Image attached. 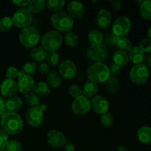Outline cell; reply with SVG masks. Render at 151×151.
I'll list each match as a JSON object with an SVG mask.
<instances>
[{
	"mask_svg": "<svg viewBox=\"0 0 151 151\" xmlns=\"http://www.w3.org/2000/svg\"><path fill=\"white\" fill-rule=\"evenodd\" d=\"M0 124L1 128L8 135H16L19 134L24 128L23 119L17 113L6 111L1 116Z\"/></svg>",
	"mask_w": 151,
	"mask_h": 151,
	"instance_id": "obj_1",
	"label": "cell"
},
{
	"mask_svg": "<svg viewBox=\"0 0 151 151\" xmlns=\"http://www.w3.org/2000/svg\"><path fill=\"white\" fill-rule=\"evenodd\" d=\"M87 78L88 81L95 83H106L110 78V69L104 63H94L87 69Z\"/></svg>",
	"mask_w": 151,
	"mask_h": 151,
	"instance_id": "obj_2",
	"label": "cell"
},
{
	"mask_svg": "<svg viewBox=\"0 0 151 151\" xmlns=\"http://www.w3.org/2000/svg\"><path fill=\"white\" fill-rule=\"evenodd\" d=\"M63 37L57 30H50L44 34L41 38V47L47 52H57L61 47Z\"/></svg>",
	"mask_w": 151,
	"mask_h": 151,
	"instance_id": "obj_3",
	"label": "cell"
},
{
	"mask_svg": "<svg viewBox=\"0 0 151 151\" xmlns=\"http://www.w3.org/2000/svg\"><path fill=\"white\" fill-rule=\"evenodd\" d=\"M50 21L52 26L58 32H69L74 26V19L67 13L63 11L53 13Z\"/></svg>",
	"mask_w": 151,
	"mask_h": 151,
	"instance_id": "obj_4",
	"label": "cell"
},
{
	"mask_svg": "<svg viewBox=\"0 0 151 151\" xmlns=\"http://www.w3.org/2000/svg\"><path fill=\"white\" fill-rule=\"evenodd\" d=\"M41 35L38 29L34 27L29 26L21 30L19 33V41L26 48H32L39 42Z\"/></svg>",
	"mask_w": 151,
	"mask_h": 151,
	"instance_id": "obj_5",
	"label": "cell"
},
{
	"mask_svg": "<svg viewBox=\"0 0 151 151\" xmlns=\"http://www.w3.org/2000/svg\"><path fill=\"white\" fill-rule=\"evenodd\" d=\"M46 110L47 106L45 104H41L37 107L29 108L25 115L28 125L32 128H38L41 126L44 120V113Z\"/></svg>",
	"mask_w": 151,
	"mask_h": 151,
	"instance_id": "obj_6",
	"label": "cell"
},
{
	"mask_svg": "<svg viewBox=\"0 0 151 151\" xmlns=\"http://www.w3.org/2000/svg\"><path fill=\"white\" fill-rule=\"evenodd\" d=\"M12 19L14 26L24 29L29 27L32 23V14L27 7H24L16 10L12 17Z\"/></svg>",
	"mask_w": 151,
	"mask_h": 151,
	"instance_id": "obj_7",
	"label": "cell"
},
{
	"mask_svg": "<svg viewBox=\"0 0 151 151\" xmlns=\"http://www.w3.org/2000/svg\"><path fill=\"white\" fill-rule=\"evenodd\" d=\"M149 70L145 66L140 63L134 65L130 71V79L137 85H142L145 83L149 78Z\"/></svg>",
	"mask_w": 151,
	"mask_h": 151,
	"instance_id": "obj_8",
	"label": "cell"
},
{
	"mask_svg": "<svg viewBox=\"0 0 151 151\" xmlns=\"http://www.w3.org/2000/svg\"><path fill=\"white\" fill-rule=\"evenodd\" d=\"M131 27V22L128 16L118 17L112 25V33L117 37H125L129 32Z\"/></svg>",
	"mask_w": 151,
	"mask_h": 151,
	"instance_id": "obj_9",
	"label": "cell"
},
{
	"mask_svg": "<svg viewBox=\"0 0 151 151\" xmlns=\"http://www.w3.org/2000/svg\"><path fill=\"white\" fill-rule=\"evenodd\" d=\"M72 111L78 115H85L91 110V100L84 95L74 99L72 104Z\"/></svg>",
	"mask_w": 151,
	"mask_h": 151,
	"instance_id": "obj_10",
	"label": "cell"
},
{
	"mask_svg": "<svg viewBox=\"0 0 151 151\" xmlns=\"http://www.w3.org/2000/svg\"><path fill=\"white\" fill-rule=\"evenodd\" d=\"M87 56L94 63H103L107 57V52L104 45L90 46L86 51Z\"/></svg>",
	"mask_w": 151,
	"mask_h": 151,
	"instance_id": "obj_11",
	"label": "cell"
},
{
	"mask_svg": "<svg viewBox=\"0 0 151 151\" xmlns=\"http://www.w3.org/2000/svg\"><path fill=\"white\" fill-rule=\"evenodd\" d=\"M47 141L54 148H61L67 142L64 134L58 130H51L47 133Z\"/></svg>",
	"mask_w": 151,
	"mask_h": 151,
	"instance_id": "obj_12",
	"label": "cell"
},
{
	"mask_svg": "<svg viewBox=\"0 0 151 151\" xmlns=\"http://www.w3.org/2000/svg\"><path fill=\"white\" fill-rule=\"evenodd\" d=\"M91 109L97 114H103L109 111V100L104 96L97 94L91 100Z\"/></svg>",
	"mask_w": 151,
	"mask_h": 151,
	"instance_id": "obj_13",
	"label": "cell"
},
{
	"mask_svg": "<svg viewBox=\"0 0 151 151\" xmlns=\"http://www.w3.org/2000/svg\"><path fill=\"white\" fill-rule=\"evenodd\" d=\"M17 86L18 90L21 93L24 94H27L29 92H32L33 90L34 83L33 78L29 75H24V74L19 73L17 78Z\"/></svg>",
	"mask_w": 151,
	"mask_h": 151,
	"instance_id": "obj_14",
	"label": "cell"
},
{
	"mask_svg": "<svg viewBox=\"0 0 151 151\" xmlns=\"http://www.w3.org/2000/svg\"><path fill=\"white\" fill-rule=\"evenodd\" d=\"M59 73L62 78L72 80L75 77L77 73V66L72 60H65L61 62L59 66Z\"/></svg>",
	"mask_w": 151,
	"mask_h": 151,
	"instance_id": "obj_15",
	"label": "cell"
},
{
	"mask_svg": "<svg viewBox=\"0 0 151 151\" xmlns=\"http://www.w3.org/2000/svg\"><path fill=\"white\" fill-rule=\"evenodd\" d=\"M17 91V83L14 80L6 78L0 84V92L4 97L10 98V97H14Z\"/></svg>",
	"mask_w": 151,
	"mask_h": 151,
	"instance_id": "obj_16",
	"label": "cell"
},
{
	"mask_svg": "<svg viewBox=\"0 0 151 151\" xmlns=\"http://www.w3.org/2000/svg\"><path fill=\"white\" fill-rule=\"evenodd\" d=\"M111 14L109 10L106 8L100 9L96 16V22L99 28L102 29H108L111 24Z\"/></svg>",
	"mask_w": 151,
	"mask_h": 151,
	"instance_id": "obj_17",
	"label": "cell"
},
{
	"mask_svg": "<svg viewBox=\"0 0 151 151\" xmlns=\"http://www.w3.org/2000/svg\"><path fill=\"white\" fill-rule=\"evenodd\" d=\"M67 13L73 19H81L85 13L83 4L81 1L76 0L71 1L67 4Z\"/></svg>",
	"mask_w": 151,
	"mask_h": 151,
	"instance_id": "obj_18",
	"label": "cell"
},
{
	"mask_svg": "<svg viewBox=\"0 0 151 151\" xmlns=\"http://www.w3.org/2000/svg\"><path fill=\"white\" fill-rule=\"evenodd\" d=\"M6 111L16 113L23 107V100L19 97H12L5 100Z\"/></svg>",
	"mask_w": 151,
	"mask_h": 151,
	"instance_id": "obj_19",
	"label": "cell"
},
{
	"mask_svg": "<svg viewBox=\"0 0 151 151\" xmlns=\"http://www.w3.org/2000/svg\"><path fill=\"white\" fill-rule=\"evenodd\" d=\"M99 91L98 84L95 83L91 81H87L84 83L82 87V94L83 95L87 97H94L97 95Z\"/></svg>",
	"mask_w": 151,
	"mask_h": 151,
	"instance_id": "obj_20",
	"label": "cell"
},
{
	"mask_svg": "<svg viewBox=\"0 0 151 151\" xmlns=\"http://www.w3.org/2000/svg\"><path fill=\"white\" fill-rule=\"evenodd\" d=\"M47 83L51 88H57L62 83V77L59 72L52 70L47 75Z\"/></svg>",
	"mask_w": 151,
	"mask_h": 151,
	"instance_id": "obj_21",
	"label": "cell"
},
{
	"mask_svg": "<svg viewBox=\"0 0 151 151\" xmlns=\"http://www.w3.org/2000/svg\"><path fill=\"white\" fill-rule=\"evenodd\" d=\"M128 54L129 60H131V63H134V65L142 63L145 57V53L140 50L139 47H132Z\"/></svg>",
	"mask_w": 151,
	"mask_h": 151,
	"instance_id": "obj_22",
	"label": "cell"
},
{
	"mask_svg": "<svg viewBox=\"0 0 151 151\" xmlns=\"http://www.w3.org/2000/svg\"><path fill=\"white\" fill-rule=\"evenodd\" d=\"M137 138L138 140L142 144H151V127L142 126L137 131Z\"/></svg>",
	"mask_w": 151,
	"mask_h": 151,
	"instance_id": "obj_23",
	"label": "cell"
},
{
	"mask_svg": "<svg viewBox=\"0 0 151 151\" xmlns=\"http://www.w3.org/2000/svg\"><path fill=\"white\" fill-rule=\"evenodd\" d=\"M32 91L38 97H45L50 94L51 88L44 81H39L38 83H35Z\"/></svg>",
	"mask_w": 151,
	"mask_h": 151,
	"instance_id": "obj_24",
	"label": "cell"
},
{
	"mask_svg": "<svg viewBox=\"0 0 151 151\" xmlns=\"http://www.w3.org/2000/svg\"><path fill=\"white\" fill-rule=\"evenodd\" d=\"M47 52L42 47H35L30 52V57L33 60L37 62H43L46 60Z\"/></svg>",
	"mask_w": 151,
	"mask_h": 151,
	"instance_id": "obj_25",
	"label": "cell"
},
{
	"mask_svg": "<svg viewBox=\"0 0 151 151\" xmlns=\"http://www.w3.org/2000/svg\"><path fill=\"white\" fill-rule=\"evenodd\" d=\"M88 41H89L91 46H97L103 44V35L99 29H94L89 32L88 35Z\"/></svg>",
	"mask_w": 151,
	"mask_h": 151,
	"instance_id": "obj_26",
	"label": "cell"
},
{
	"mask_svg": "<svg viewBox=\"0 0 151 151\" xmlns=\"http://www.w3.org/2000/svg\"><path fill=\"white\" fill-rule=\"evenodd\" d=\"M46 7V1L44 0H31L29 1L28 7L32 14L40 13Z\"/></svg>",
	"mask_w": 151,
	"mask_h": 151,
	"instance_id": "obj_27",
	"label": "cell"
},
{
	"mask_svg": "<svg viewBox=\"0 0 151 151\" xmlns=\"http://www.w3.org/2000/svg\"><path fill=\"white\" fill-rule=\"evenodd\" d=\"M113 60L114 63L118 65L120 67L125 66L129 61V58H128V54L125 52L116 51L113 55Z\"/></svg>",
	"mask_w": 151,
	"mask_h": 151,
	"instance_id": "obj_28",
	"label": "cell"
},
{
	"mask_svg": "<svg viewBox=\"0 0 151 151\" xmlns=\"http://www.w3.org/2000/svg\"><path fill=\"white\" fill-rule=\"evenodd\" d=\"M140 14L143 19L151 20V0H145L140 4Z\"/></svg>",
	"mask_w": 151,
	"mask_h": 151,
	"instance_id": "obj_29",
	"label": "cell"
},
{
	"mask_svg": "<svg viewBox=\"0 0 151 151\" xmlns=\"http://www.w3.org/2000/svg\"><path fill=\"white\" fill-rule=\"evenodd\" d=\"M65 3L66 2L64 0H48L46 1V7L49 10L56 13V12L61 11L64 7Z\"/></svg>",
	"mask_w": 151,
	"mask_h": 151,
	"instance_id": "obj_30",
	"label": "cell"
},
{
	"mask_svg": "<svg viewBox=\"0 0 151 151\" xmlns=\"http://www.w3.org/2000/svg\"><path fill=\"white\" fill-rule=\"evenodd\" d=\"M116 47L121 51H123L127 52L131 50L132 48V43L126 37H119L118 41L116 42Z\"/></svg>",
	"mask_w": 151,
	"mask_h": 151,
	"instance_id": "obj_31",
	"label": "cell"
},
{
	"mask_svg": "<svg viewBox=\"0 0 151 151\" xmlns=\"http://www.w3.org/2000/svg\"><path fill=\"white\" fill-rule=\"evenodd\" d=\"M24 100L26 104L28 105L30 108L37 107L41 105L40 97L34 92H29L24 95Z\"/></svg>",
	"mask_w": 151,
	"mask_h": 151,
	"instance_id": "obj_32",
	"label": "cell"
},
{
	"mask_svg": "<svg viewBox=\"0 0 151 151\" xmlns=\"http://www.w3.org/2000/svg\"><path fill=\"white\" fill-rule=\"evenodd\" d=\"M37 70V65L34 61H27L22 66L21 69V73L24 75L32 76L35 73Z\"/></svg>",
	"mask_w": 151,
	"mask_h": 151,
	"instance_id": "obj_33",
	"label": "cell"
},
{
	"mask_svg": "<svg viewBox=\"0 0 151 151\" xmlns=\"http://www.w3.org/2000/svg\"><path fill=\"white\" fill-rule=\"evenodd\" d=\"M106 89L111 94H116L119 89V81L114 77H110L106 82Z\"/></svg>",
	"mask_w": 151,
	"mask_h": 151,
	"instance_id": "obj_34",
	"label": "cell"
},
{
	"mask_svg": "<svg viewBox=\"0 0 151 151\" xmlns=\"http://www.w3.org/2000/svg\"><path fill=\"white\" fill-rule=\"evenodd\" d=\"M63 40H64V42L66 43V44H67L68 46L71 47L77 46L79 42V38L77 35V34H75L73 32H70V31L65 33Z\"/></svg>",
	"mask_w": 151,
	"mask_h": 151,
	"instance_id": "obj_35",
	"label": "cell"
},
{
	"mask_svg": "<svg viewBox=\"0 0 151 151\" xmlns=\"http://www.w3.org/2000/svg\"><path fill=\"white\" fill-rule=\"evenodd\" d=\"M13 26V19L10 16H5L0 19V30L2 32L9 31Z\"/></svg>",
	"mask_w": 151,
	"mask_h": 151,
	"instance_id": "obj_36",
	"label": "cell"
},
{
	"mask_svg": "<svg viewBox=\"0 0 151 151\" xmlns=\"http://www.w3.org/2000/svg\"><path fill=\"white\" fill-rule=\"evenodd\" d=\"M46 60L50 67L56 66L57 65H58L59 62H60V55L57 52H50L47 53Z\"/></svg>",
	"mask_w": 151,
	"mask_h": 151,
	"instance_id": "obj_37",
	"label": "cell"
},
{
	"mask_svg": "<svg viewBox=\"0 0 151 151\" xmlns=\"http://www.w3.org/2000/svg\"><path fill=\"white\" fill-rule=\"evenodd\" d=\"M113 116L111 114L109 113V112L103 114L100 116V122L105 128H110L113 124Z\"/></svg>",
	"mask_w": 151,
	"mask_h": 151,
	"instance_id": "obj_38",
	"label": "cell"
},
{
	"mask_svg": "<svg viewBox=\"0 0 151 151\" xmlns=\"http://www.w3.org/2000/svg\"><path fill=\"white\" fill-rule=\"evenodd\" d=\"M68 92L70 94L71 97L74 98L80 97L82 95V88L77 84H72L68 88Z\"/></svg>",
	"mask_w": 151,
	"mask_h": 151,
	"instance_id": "obj_39",
	"label": "cell"
},
{
	"mask_svg": "<svg viewBox=\"0 0 151 151\" xmlns=\"http://www.w3.org/2000/svg\"><path fill=\"white\" fill-rule=\"evenodd\" d=\"M6 150L7 151H22V144L19 141L12 139L8 141L7 145L5 146Z\"/></svg>",
	"mask_w": 151,
	"mask_h": 151,
	"instance_id": "obj_40",
	"label": "cell"
},
{
	"mask_svg": "<svg viewBox=\"0 0 151 151\" xmlns=\"http://www.w3.org/2000/svg\"><path fill=\"white\" fill-rule=\"evenodd\" d=\"M19 73H20V71H19V69H18L17 68L15 67V66H11L7 69L5 75L7 79L14 80L15 81V79H16V78H18Z\"/></svg>",
	"mask_w": 151,
	"mask_h": 151,
	"instance_id": "obj_41",
	"label": "cell"
},
{
	"mask_svg": "<svg viewBox=\"0 0 151 151\" xmlns=\"http://www.w3.org/2000/svg\"><path fill=\"white\" fill-rule=\"evenodd\" d=\"M139 47L143 52H151V40L150 38H144L139 43Z\"/></svg>",
	"mask_w": 151,
	"mask_h": 151,
	"instance_id": "obj_42",
	"label": "cell"
},
{
	"mask_svg": "<svg viewBox=\"0 0 151 151\" xmlns=\"http://www.w3.org/2000/svg\"><path fill=\"white\" fill-rule=\"evenodd\" d=\"M8 141V134L2 128H0V149L3 148V147H5Z\"/></svg>",
	"mask_w": 151,
	"mask_h": 151,
	"instance_id": "obj_43",
	"label": "cell"
},
{
	"mask_svg": "<svg viewBox=\"0 0 151 151\" xmlns=\"http://www.w3.org/2000/svg\"><path fill=\"white\" fill-rule=\"evenodd\" d=\"M38 72L43 75H47L51 72V67L47 62H42L39 64L38 67Z\"/></svg>",
	"mask_w": 151,
	"mask_h": 151,
	"instance_id": "obj_44",
	"label": "cell"
},
{
	"mask_svg": "<svg viewBox=\"0 0 151 151\" xmlns=\"http://www.w3.org/2000/svg\"><path fill=\"white\" fill-rule=\"evenodd\" d=\"M118 38L119 37H117L116 35H115L114 33H109L106 35V41L108 44H111V45L116 46V42L118 41Z\"/></svg>",
	"mask_w": 151,
	"mask_h": 151,
	"instance_id": "obj_45",
	"label": "cell"
},
{
	"mask_svg": "<svg viewBox=\"0 0 151 151\" xmlns=\"http://www.w3.org/2000/svg\"><path fill=\"white\" fill-rule=\"evenodd\" d=\"M29 2V0H13V3L17 7H21V8H24L28 6Z\"/></svg>",
	"mask_w": 151,
	"mask_h": 151,
	"instance_id": "obj_46",
	"label": "cell"
},
{
	"mask_svg": "<svg viewBox=\"0 0 151 151\" xmlns=\"http://www.w3.org/2000/svg\"><path fill=\"white\" fill-rule=\"evenodd\" d=\"M142 64L145 66L147 69L151 67V54H147L145 55L142 62Z\"/></svg>",
	"mask_w": 151,
	"mask_h": 151,
	"instance_id": "obj_47",
	"label": "cell"
},
{
	"mask_svg": "<svg viewBox=\"0 0 151 151\" xmlns=\"http://www.w3.org/2000/svg\"><path fill=\"white\" fill-rule=\"evenodd\" d=\"M62 151H75V147L71 142H66V144L61 147Z\"/></svg>",
	"mask_w": 151,
	"mask_h": 151,
	"instance_id": "obj_48",
	"label": "cell"
},
{
	"mask_svg": "<svg viewBox=\"0 0 151 151\" xmlns=\"http://www.w3.org/2000/svg\"><path fill=\"white\" fill-rule=\"evenodd\" d=\"M110 69V74H112V75H117V74L119 73L121 70V67L118 65L115 64V63H113L111 66V68H109Z\"/></svg>",
	"mask_w": 151,
	"mask_h": 151,
	"instance_id": "obj_49",
	"label": "cell"
},
{
	"mask_svg": "<svg viewBox=\"0 0 151 151\" xmlns=\"http://www.w3.org/2000/svg\"><path fill=\"white\" fill-rule=\"evenodd\" d=\"M111 7L115 10H119L122 7V4L120 1L119 0H115V1H112L111 2Z\"/></svg>",
	"mask_w": 151,
	"mask_h": 151,
	"instance_id": "obj_50",
	"label": "cell"
},
{
	"mask_svg": "<svg viewBox=\"0 0 151 151\" xmlns=\"http://www.w3.org/2000/svg\"><path fill=\"white\" fill-rule=\"evenodd\" d=\"M6 112V107H5V100L4 98L0 97V116L4 114Z\"/></svg>",
	"mask_w": 151,
	"mask_h": 151,
	"instance_id": "obj_51",
	"label": "cell"
},
{
	"mask_svg": "<svg viewBox=\"0 0 151 151\" xmlns=\"http://www.w3.org/2000/svg\"><path fill=\"white\" fill-rule=\"evenodd\" d=\"M147 38H150V39L151 40V26L148 28V29H147Z\"/></svg>",
	"mask_w": 151,
	"mask_h": 151,
	"instance_id": "obj_52",
	"label": "cell"
},
{
	"mask_svg": "<svg viewBox=\"0 0 151 151\" xmlns=\"http://www.w3.org/2000/svg\"><path fill=\"white\" fill-rule=\"evenodd\" d=\"M127 149L124 146H119L117 148V151H126Z\"/></svg>",
	"mask_w": 151,
	"mask_h": 151,
	"instance_id": "obj_53",
	"label": "cell"
},
{
	"mask_svg": "<svg viewBox=\"0 0 151 151\" xmlns=\"http://www.w3.org/2000/svg\"><path fill=\"white\" fill-rule=\"evenodd\" d=\"M126 151H129V150H126Z\"/></svg>",
	"mask_w": 151,
	"mask_h": 151,
	"instance_id": "obj_54",
	"label": "cell"
},
{
	"mask_svg": "<svg viewBox=\"0 0 151 151\" xmlns=\"http://www.w3.org/2000/svg\"><path fill=\"white\" fill-rule=\"evenodd\" d=\"M0 151H1V150H0Z\"/></svg>",
	"mask_w": 151,
	"mask_h": 151,
	"instance_id": "obj_55",
	"label": "cell"
}]
</instances>
